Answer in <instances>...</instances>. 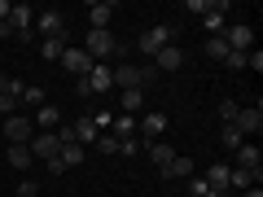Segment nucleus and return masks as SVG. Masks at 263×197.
Here are the masks:
<instances>
[{
    "label": "nucleus",
    "mask_w": 263,
    "mask_h": 197,
    "mask_svg": "<svg viewBox=\"0 0 263 197\" xmlns=\"http://www.w3.org/2000/svg\"><path fill=\"white\" fill-rule=\"evenodd\" d=\"M84 84H88V92H110V88H114V79H110V62H101V66H92V70H88V75H84Z\"/></svg>",
    "instance_id": "f8f14e48"
},
{
    "label": "nucleus",
    "mask_w": 263,
    "mask_h": 197,
    "mask_svg": "<svg viewBox=\"0 0 263 197\" xmlns=\"http://www.w3.org/2000/svg\"><path fill=\"white\" fill-rule=\"evenodd\" d=\"M237 167H241V171H250V175H254V184H259V175H263V158H259V145H254V141H246L241 149H237Z\"/></svg>",
    "instance_id": "9b49d317"
},
{
    "label": "nucleus",
    "mask_w": 263,
    "mask_h": 197,
    "mask_svg": "<svg viewBox=\"0 0 263 197\" xmlns=\"http://www.w3.org/2000/svg\"><path fill=\"white\" fill-rule=\"evenodd\" d=\"M206 9H211V0H184V13H202L206 18Z\"/></svg>",
    "instance_id": "f704fd0d"
},
{
    "label": "nucleus",
    "mask_w": 263,
    "mask_h": 197,
    "mask_svg": "<svg viewBox=\"0 0 263 197\" xmlns=\"http://www.w3.org/2000/svg\"><path fill=\"white\" fill-rule=\"evenodd\" d=\"M57 66H62V70H70L75 79H84L88 70H92V62H88V53H84V48H70V44H66V53H62V62H57Z\"/></svg>",
    "instance_id": "9d476101"
},
{
    "label": "nucleus",
    "mask_w": 263,
    "mask_h": 197,
    "mask_svg": "<svg viewBox=\"0 0 263 197\" xmlns=\"http://www.w3.org/2000/svg\"><path fill=\"white\" fill-rule=\"evenodd\" d=\"M145 145H141V136H127V141H119V158H136Z\"/></svg>",
    "instance_id": "c85d7f7f"
},
{
    "label": "nucleus",
    "mask_w": 263,
    "mask_h": 197,
    "mask_svg": "<svg viewBox=\"0 0 263 197\" xmlns=\"http://www.w3.org/2000/svg\"><path fill=\"white\" fill-rule=\"evenodd\" d=\"M5 136H9V145H31L35 123H31L27 114H9V119H5Z\"/></svg>",
    "instance_id": "20e7f679"
},
{
    "label": "nucleus",
    "mask_w": 263,
    "mask_h": 197,
    "mask_svg": "<svg viewBox=\"0 0 263 197\" xmlns=\"http://www.w3.org/2000/svg\"><path fill=\"white\" fill-rule=\"evenodd\" d=\"M167 44H176V27H171V22H158V27L141 31V40H136V48H141L145 57L162 53V48H167Z\"/></svg>",
    "instance_id": "f03ea898"
},
{
    "label": "nucleus",
    "mask_w": 263,
    "mask_h": 197,
    "mask_svg": "<svg viewBox=\"0 0 263 197\" xmlns=\"http://www.w3.org/2000/svg\"><path fill=\"white\" fill-rule=\"evenodd\" d=\"M246 57H250V53H233V48H228L224 66H228V70H246Z\"/></svg>",
    "instance_id": "473e14b6"
},
{
    "label": "nucleus",
    "mask_w": 263,
    "mask_h": 197,
    "mask_svg": "<svg viewBox=\"0 0 263 197\" xmlns=\"http://www.w3.org/2000/svg\"><path fill=\"white\" fill-rule=\"evenodd\" d=\"M84 53H88V62H92V66H101V62H110V57H123L127 48L114 40V31H88Z\"/></svg>",
    "instance_id": "f257e3e1"
},
{
    "label": "nucleus",
    "mask_w": 263,
    "mask_h": 197,
    "mask_svg": "<svg viewBox=\"0 0 263 197\" xmlns=\"http://www.w3.org/2000/svg\"><path fill=\"white\" fill-rule=\"evenodd\" d=\"M44 171H48V175H66V167H62V158H48V162H44Z\"/></svg>",
    "instance_id": "e433bc0d"
},
{
    "label": "nucleus",
    "mask_w": 263,
    "mask_h": 197,
    "mask_svg": "<svg viewBox=\"0 0 263 197\" xmlns=\"http://www.w3.org/2000/svg\"><path fill=\"white\" fill-rule=\"evenodd\" d=\"M9 13H13V5H9V0H0V22H9Z\"/></svg>",
    "instance_id": "4c0bfd02"
},
{
    "label": "nucleus",
    "mask_w": 263,
    "mask_h": 197,
    "mask_svg": "<svg viewBox=\"0 0 263 197\" xmlns=\"http://www.w3.org/2000/svg\"><path fill=\"white\" fill-rule=\"evenodd\" d=\"M27 149H31V158H40V162L57 158V149H62V145H57V131H35Z\"/></svg>",
    "instance_id": "6e6552de"
},
{
    "label": "nucleus",
    "mask_w": 263,
    "mask_h": 197,
    "mask_svg": "<svg viewBox=\"0 0 263 197\" xmlns=\"http://www.w3.org/2000/svg\"><path fill=\"white\" fill-rule=\"evenodd\" d=\"M141 110H145V92H141V88H127V92H123V114L136 119Z\"/></svg>",
    "instance_id": "a211bd4d"
},
{
    "label": "nucleus",
    "mask_w": 263,
    "mask_h": 197,
    "mask_svg": "<svg viewBox=\"0 0 263 197\" xmlns=\"http://www.w3.org/2000/svg\"><path fill=\"white\" fill-rule=\"evenodd\" d=\"M31 162H35V158H31V149H27V145H9V167L31 171Z\"/></svg>",
    "instance_id": "4be33fe9"
},
{
    "label": "nucleus",
    "mask_w": 263,
    "mask_h": 197,
    "mask_svg": "<svg viewBox=\"0 0 263 197\" xmlns=\"http://www.w3.org/2000/svg\"><path fill=\"white\" fill-rule=\"evenodd\" d=\"M206 197H228V193H219V188H211V193H206Z\"/></svg>",
    "instance_id": "a19ab883"
},
{
    "label": "nucleus",
    "mask_w": 263,
    "mask_h": 197,
    "mask_svg": "<svg viewBox=\"0 0 263 197\" xmlns=\"http://www.w3.org/2000/svg\"><path fill=\"white\" fill-rule=\"evenodd\" d=\"M35 35H40V40H66V18H62L57 9L35 13Z\"/></svg>",
    "instance_id": "7ed1b4c3"
},
{
    "label": "nucleus",
    "mask_w": 263,
    "mask_h": 197,
    "mask_svg": "<svg viewBox=\"0 0 263 197\" xmlns=\"http://www.w3.org/2000/svg\"><path fill=\"white\" fill-rule=\"evenodd\" d=\"M237 131H241L246 141H250V136H259L263 131V105H241V110H237V123H233Z\"/></svg>",
    "instance_id": "39448f33"
},
{
    "label": "nucleus",
    "mask_w": 263,
    "mask_h": 197,
    "mask_svg": "<svg viewBox=\"0 0 263 197\" xmlns=\"http://www.w3.org/2000/svg\"><path fill=\"white\" fill-rule=\"evenodd\" d=\"M18 197H40V184H35V180H22V184H18Z\"/></svg>",
    "instance_id": "c9c22d12"
},
{
    "label": "nucleus",
    "mask_w": 263,
    "mask_h": 197,
    "mask_svg": "<svg viewBox=\"0 0 263 197\" xmlns=\"http://www.w3.org/2000/svg\"><path fill=\"white\" fill-rule=\"evenodd\" d=\"M31 123H35V131H57V127H62V110L44 101L35 114H31Z\"/></svg>",
    "instance_id": "ddd939ff"
},
{
    "label": "nucleus",
    "mask_w": 263,
    "mask_h": 197,
    "mask_svg": "<svg viewBox=\"0 0 263 197\" xmlns=\"http://www.w3.org/2000/svg\"><path fill=\"white\" fill-rule=\"evenodd\" d=\"M206 57H211V62H224V57H228L224 35H211V40H206Z\"/></svg>",
    "instance_id": "cd10ccee"
},
{
    "label": "nucleus",
    "mask_w": 263,
    "mask_h": 197,
    "mask_svg": "<svg viewBox=\"0 0 263 197\" xmlns=\"http://www.w3.org/2000/svg\"><path fill=\"white\" fill-rule=\"evenodd\" d=\"M62 53H66V40H40V57L44 62H62Z\"/></svg>",
    "instance_id": "b1692460"
},
{
    "label": "nucleus",
    "mask_w": 263,
    "mask_h": 197,
    "mask_svg": "<svg viewBox=\"0 0 263 197\" xmlns=\"http://www.w3.org/2000/svg\"><path fill=\"white\" fill-rule=\"evenodd\" d=\"M241 197H263V188H246V193Z\"/></svg>",
    "instance_id": "ea45409f"
},
{
    "label": "nucleus",
    "mask_w": 263,
    "mask_h": 197,
    "mask_svg": "<svg viewBox=\"0 0 263 197\" xmlns=\"http://www.w3.org/2000/svg\"><path fill=\"white\" fill-rule=\"evenodd\" d=\"M228 188H241V193H246V188H254V175L241 171V167H228Z\"/></svg>",
    "instance_id": "393cba45"
},
{
    "label": "nucleus",
    "mask_w": 263,
    "mask_h": 197,
    "mask_svg": "<svg viewBox=\"0 0 263 197\" xmlns=\"http://www.w3.org/2000/svg\"><path fill=\"white\" fill-rule=\"evenodd\" d=\"M136 127H141V145H154V141H162V131H167V114H141Z\"/></svg>",
    "instance_id": "1a4fd4ad"
},
{
    "label": "nucleus",
    "mask_w": 263,
    "mask_h": 197,
    "mask_svg": "<svg viewBox=\"0 0 263 197\" xmlns=\"http://www.w3.org/2000/svg\"><path fill=\"white\" fill-rule=\"evenodd\" d=\"M110 136H119V141H127V136H136V119H132V114H119V119L110 123Z\"/></svg>",
    "instance_id": "aec40b11"
},
{
    "label": "nucleus",
    "mask_w": 263,
    "mask_h": 197,
    "mask_svg": "<svg viewBox=\"0 0 263 197\" xmlns=\"http://www.w3.org/2000/svg\"><path fill=\"white\" fill-rule=\"evenodd\" d=\"M22 88H27L22 79H9V75H0V96H9V101H18V96H22Z\"/></svg>",
    "instance_id": "a878e982"
},
{
    "label": "nucleus",
    "mask_w": 263,
    "mask_h": 197,
    "mask_svg": "<svg viewBox=\"0 0 263 197\" xmlns=\"http://www.w3.org/2000/svg\"><path fill=\"white\" fill-rule=\"evenodd\" d=\"M184 188H189V197H206V193H211V184H206L202 175H189V180H184Z\"/></svg>",
    "instance_id": "c756f323"
},
{
    "label": "nucleus",
    "mask_w": 263,
    "mask_h": 197,
    "mask_svg": "<svg viewBox=\"0 0 263 197\" xmlns=\"http://www.w3.org/2000/svg\"><path fill=\"white\" fill-rule=\"evenodd\" d=\"M97 149H101V153H110V158H114V153H119V136L101 131V136H97Z\"/></svg>",
    "instance_id": "2f4dec72"
},
{
    "label": "nucleus",
    "mask_w": 263,
    "mask_h": 197,
    "mask_svg": "<svg viewBox=\"0 0 263 197\" xmlns=\"http://www.w3.org/2000/svg\"><path fill=\"white\" fill-rule=\"evenodd\" d=\"M57 158H62V167H66V171L79 167V162H84V145H62V149H57Z\"/></svg>",
    "instance_id": "5701e85b"
},
{
    "label": "nucleus",
    "mask_w": 263,
    "mask_h": 197,
    "mask_svg": "<svg viewBox=\"0 0 263 197\" xmlns=\"http://www.w3.org/2000/svg\"><path fill=\"white\" fill-rule=\"evenodd\" d=\"M18 105H35V110H40V105H44V88L27 84V88H22V96H18Z\"/></svg>",
    "instance_id": "bb28decb"
},
{
    "label": "nucleus",
    "mask_w": 263,
    "mask_h": 197,
    "mask_svg": "<svg viewBox=\"0 0 263 197\" xmlns=\"http://www.w3.org/2000/svg\"><path fill=\"white\" fill-rule=\"evenodd\" d=\"M219 145H224L228 153H237V149H241V145H246V136H241V131L233 127V123H228V127H219Z\"/></svg>",
    "instance_id": "6ab92c4d"
},
{
    "label": "nucleus",
    "mask_w": 263,
    "mask_h": 197,
    "mask_svg": "<svg viewBox=\"0 0 263 197\" xmlns=\"http://www.w3.org/2000/svg\"><path fill=\"white\" fill-rule=\"evenodd\" d=\"M149 84H158V70H154V62H145L141 66V88H149Z\"/></svg>",
    "instance_id": "72a5a7b5"
},
{
    "label": "nucleus",
    "mask_w": 263,
    "mask_h": 197,
    "mask_svg": "<svg viewBox=\"0 0 263 197\" xmlns=\"http://www.w3.org/2000/svg\"><path fill=\"white\" fill-rule=\"evenodd\" d=\"M237 110H241L237 101H219V127H228V123H237Z\"/></svg>",
    "instance_id": "7c9ffc66"
},
{
    "label": "nucleus",
    "mask_w": 263,
    "mask_h": 197,
    "mask_svg": "<svg viewBox=\"0 0 263 197\" xmlns=\"http://www.w3.org/2000/svg\"><path fill=\"white\" fill-rule=\"evenodd\" d=\"M149 62H154V70H158V75H176L180 66H184V48H180V44H167L162 53H154Z\"/></svg>",
    "instance_id": "0eeeda50"
},
{
    "label": "nucleus",
    "mask_w": 263,
    "mask_h": 197,
    "mask_svg": "<svg viewBox=\"0 0 263 197\" xmlns=\"http://www.w3.org/2000/svg\"><path fill=\"white\" fill-rule=\"evenodd\" d=\"M202 180H206L211 188H219V193H228V167H224V162H215V167H211Z\"/></svg>",
    "instance_id": "412c9836"
},
{
    "label": "nucleus",
    "mask_w": 263,
    "mask_h": 197,
    "mask_svg": "<svg viewBox=\"0 0 263 197\" xmlns=\"http://www.w3.org/2000/svg\"><path fill=\"white\" fill-rule=\"evenodd\" d=\"M13 35H18V31H13L9 22H0V40H13Z\"/></svg>",
    "instance_id": "58836bf2"
},
{
    "label": "nucleus",
    "mask_w": 263,
    "mask_h": 197,
    "mask_svg": "<svg viewBox=\"0 0 263 197\" xmlns=\"http://www.w3.org/2000/svg\"><path fill=\"white\" fill-rule=\"evenodd\" d=\"M162 180H189L193 175V158H189V153H176V158L167 162V171H158Z\"/></svg>",
    "instance_id": "2eb2a0df"
},
{
    "label": "nucleus",
    "mask_w": 263,
    "mask_h": 197,
    "mask_svg": "<svg viewBox=\"0 0 263 197\" xmlns=\"http://www.w3.org/2000/svg\"><path fill=\"white\" fill-rule=\"evenodd\" d=\"M145 149H149V162H154L158 171H167V162L176 158V149H171L167 141H154V145H145Z\"/></svg>",
    "instance_id": "dca6fc26"
},
{
    "label": "nucleus",
    "mask_w": 263,
    "mask_h": 197,
    "mask_svg": "<svg viewBox=\"0 0 263 197\" xmlns=\"http://www.w3.org/2000/svg\"><path fill=\"white\" fill-rule=\"evenodd\" d=\"M110 18H114V5H110V0L88 5V22H92V31H110Z\"/></svg>",
    "instance_id": "4468645a"
},
{
    "label": "nucleus",
    "mask_w": 263,
    "mask_h": 197,
    "mask_svg": "<svg viewBox=\"0 0 263 197\" xmlns=\"http://www.w3.org/2000/svg\"><path fill=\"white\" fill-rule=\"evenodd\" d=\"M70 127H75V145H97V136H101V131L92 127V119H75Z\"/></svg>",
    "instance_id": "f3484780"
},
{
    "label": "nucleus",
    "mask_w": 263,
    "mask_h": 197,
    "mask_svg": "<svg viewBox=\"0 0 263 197\" xmlns=\"http://www.w3.org/2000/svg\"><path fill=\"white\" fill-rule=\"evenodd\" d=\"M224 44L233 48V53H250L254 27H246V22H228V27H224Z\"/></svg>",
    "instance_id": "423d86ee"
}]
</instances>
